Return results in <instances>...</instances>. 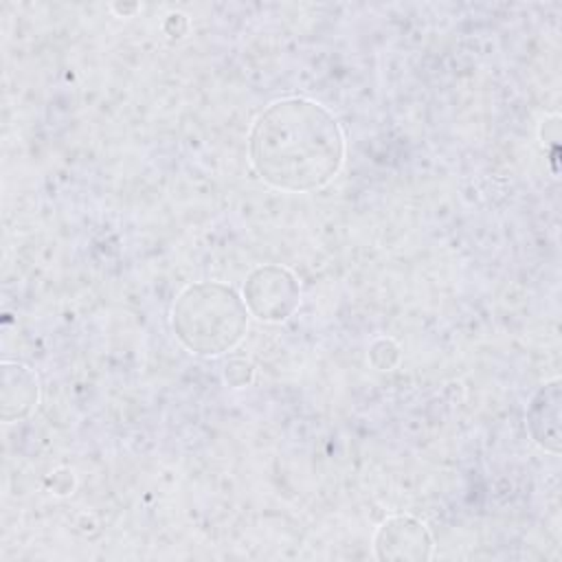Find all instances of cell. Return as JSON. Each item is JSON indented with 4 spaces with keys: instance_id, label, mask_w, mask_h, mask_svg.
Masks as SVG:
<instances>
[{
    "instance_id": "5b68a950",
    "label": "cell",
    "mask_w": 562,
    "mask_h": 562,
    "mask_svg": "<svg viewBox=\"0 0 562 562\" xmlns=\"http://www.w3.org/2000/svg\"><path fill=\"white\" fill-rule=\"evenodd\" d=\"M560 406H562V384L558 378L544 382L527 406V430L544 452L560 454L562 430H560Z\"/></svg>"
},
{
    "instance_id": "6da1fadb",
    "label": "cell",
    "mask_w": 562,
    "mask_h": 562,
    "mask_svg": "<svg viewBox=\"0 0 562 562\" xmlns=\"http://www.w3.org/2000/svg\"><path fill=\"white\" fill-rule=\"evenodd\" d=\"M345 149L338 119L307 97H281L268 103L248 132L255 173L290 193L327 187L342 169Z\"/></svg>"
},
{
    "instance_id": "3957f363",
    "label": "cell",
    "mask_w": 562,
    "mask_h": 562,
    "mask_svg": "<svg viewBox=\"0 0 562 562\" xmlns=\"http://www.w3.org/2000/svg\"><path fill=\"white\" fill-rule=\"evenodd\" d=\"M241 299L255 318L263 323H283L301 305V285L288 268L263 263L246 277Z\"/></svg>"
},
{
    "instance_id": "7a4b0ae2",
    "label": "cell",
    "mask_w": 562,
    "mask_h": 562,
    "mask_svg": "<svg viewBox=\"0 0 562 562\" xmlns=\"http://www.w3.org/2000/svg\"><path fill=\"white\" fill-rule=\"evenodd\" d=\"M248 307L235 288L220 281H198L180 290L171 305V329L178 342L195 356H222L235 349L248 331Z\"/></svg>"
},
{
    "instance_id": "277c9868",
    "label": "cell",
    "mask_w": 562,
    "mask_h": 562,
    "mask_svg": "<svg viewBox=\"0 0 562 562\" xmlns=\"http://www.w3.org/2000/svg\"><path fill=\"white\" fill-rule=\"evenodd\" d=\"M432 549L435 542L428 527L408 514L389 516L373 536V551L378 560H430Z\"/></svg>"
},
{
    "instance_id": "8992f818",
    "label": "cell",
    "mask_w": 562,
    "mask_h": 562,
    "mask_svg": "<svg viewBox=\"0 0 562 562\" xmlns=\"http://www.w3.org/2000/svg\"><path fill=\"white\" fill-rule=\"evenodd\" d=\"M40 400V380L24 362H2V386H0V415L7 424L26 419Z\"/></svg>"
}]
</instances>
